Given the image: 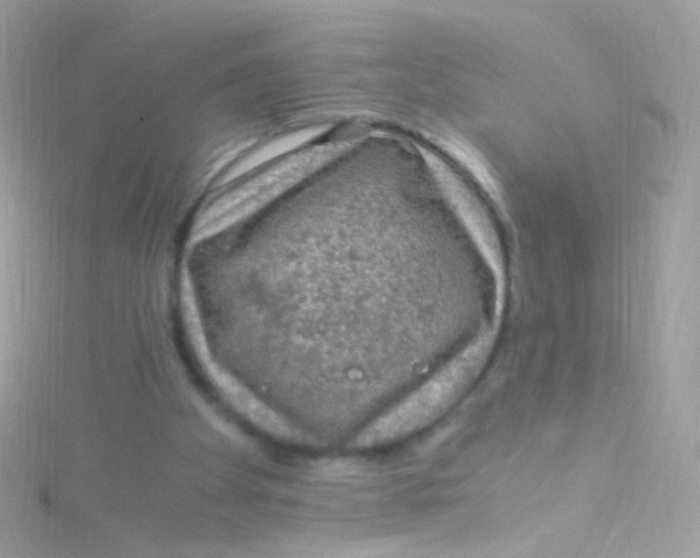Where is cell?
Listing matches in <instances>:
<instances>
[{"mask_svg":"<svg viewBox=\"0 0 700 558\" xmlns=\"http://www.w3.org/2000/svg\"><path fill=\"white\" fill-rule=\"evenodd\" d=\"M494 335V330H484L432 379L367 425L356 436L353 446L370 448L390 444L419 432L442 416L482 370Z\"/></svg>","mask_w":700,"mask_h":558,"instance_id":"obj_1","label":"cell"}]
</instances>
